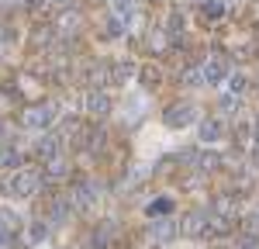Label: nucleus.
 <instances>
[{
	"label": "nucleus",
	"mask_w": 259,
	"mask_h": 249,
	"mask_svg": "<svg viewBox=\"0 0 259 249\" xmlns=\"http://www.w3.org/2000/svg\"><path fill=\"white\" fill-rule=\"evenodd\" d=\"M183 83L187 87H197V83H204V73H200L197 66H190V73H183Z\"/></svg>",
	"instance_id": "a211bd4d"
},
{
	"label": "nucleus",
	"mask_w": 259,
	"mask_h": 249,
	"mask_svg": "<svg viewBox=\"0 0 259 249\" xmlns=\"http://www.w3.org/2000/svg\"><path fill=\"white\" fill-rule=\"evenodd\" d=\"M194 118H197V107H194L190 101H177V104H169V107L162 111V124L173 128V132L187 128V124H194Z\"/></svg>",
	"instance_id": "f257e3e1"
},
{
	"label": "nucleus",
	"mask_w": 259,
	"mask_h": 249,
	"mask_svg": "<svg viewBox=\"0 0 259 249\" xmlns=\"http://www.w3.org/2000/svg\"><path fill=\"white\" fill-rule=\"evenodd\" d=\"M66 222V204H52V225H62Z\"/></svg>",
	"instance_id": "412c9836"
},
{
	"label": "nucleus",
	"mask_w": 259,
	"mask_h": 249,
	"mask_svg": "<svg viewBox=\"0 0 259 249\" xmlns=\"http://www.w3.org/2000/svg\"><path fill=\"white\" fill-rule=\"evenodd\" d=\"M235 249H259V235H245Z\"/></svg>",
	"instance_id": "5701e85b"
},
{
	"label": "nucleus",
	"mask_w": 259,
	"mask_h": 249,
	"mask_svg": "<svg viewBox=\"0 0 259 249\" xmlns=\"http://www.w3.org/2000/svg\"><path fill=\"white\" fill-rule=\"evenodd\" d=\"M38 152L45 156V159L59 156V139H52V135H49V139H41V142H38Z\"/></svg>",
	"instance_id": "4468645a"
},
{
	"label": "nucleus",
	"mask_w": 259,
	"mask_h": 249,
	"mask_svg": "<svg viewBox=\"0 0 259 249\" xmlns=\"http://www.w3.org/2000/svg\"><path fill=\"white\" fill-rule=\"evenodd\" d=\"M38 187H41V173H38V170H31V166H28V170L21 166L18 173L11 177L7 190L18 194V197H31V194H38Z\"/></svg>",
	"instance_id": "f03ea898"
},
{
	"label": "nucleus",
	"mask_w": 259,
	"mask_h": 249,
	"mask_svg": "<svg viewBox=\"0 0 259 249\" xmlns=\"http://www.w3.org/2000/svg\"><path fill=\"white\" fill-rule=\"evenodd\" d=\"M242 90H245V76H242V73H235V76H232V94L239 97Z\"/></svg>",
	"instance_id": "4be33fe9"
},
{
	"label": "nucleus",
	"mask_w": 259,
	"mask_h": 249,
	"mask_svg": "<svg viewBox=\"0 0 259 249\" xmlns=\"http://www.w3.org/2000/svg\"><path fill=\"white\" fill-rule=\"evenodd\" d=\"M45 232H49L45 225H35V228H31V242H41V239H45Z\"/></svg>",
	"instance_id": "b1692460"
},
{
	"label": "nucleus",
	"mask_w": 259,
	"mask_h": 249,
	"mask_svg": "<svg viewBox=\"0 0 259 249\" xmlns=\"http://www.w3.org/2000/svg\"><path fill=\"white\" fill-rule=\"evenodd\" d=\"M24 4H28L31 11H38V7H45V0H24Z\"/></svg>",
	"instance_id": "a878e982"
},
{
	"label": "nucleus",
	"mask_w": 259,
	"mask_h": 249,
	"mask_svg": "<svg viewBox=\"0 0 259 249\" xmlns=\"http://www.w3.org/2000/svg\"><path fill=\"white\" fill-rule=\"evenodd\" d=\"M180 232L190 235V239H204V232H207V211H187L183 222H180Z\"/></svg>",
	"instance_id": "20e7f679"
},
{
	"label": "nucleus",
	"mask_w": 259,
	"mask_h": 249,
	"mask_svg": "<svg viewBox=\"0 0 259 249\" xmlns=\"http://www.w3.org/2000/svg\"><path fill=\"white\" fill-rule=\"evenodd\" d=\"M152 4H166V0H152Z\"/></svg>",
	"instance_id": "c85d7f7f"
},
{
	"label": "nucleus",
	"mask_w": 259,
	"mask_h": 249,
	"mask_svg": "<svg viewBox=\"0 0 259 249\" xmlns=\"http://www.w3.org/2000/svg\"><path fill=\"white\" fill-rule=\"evenodd\" d=\"M228 59L225 56H211L207 59V66H204V83H221V80H228Z\"/></svg>",
	"instance_id": "39448f33"
},
{
	"label": "nucleus",
	"mask_w": 259,
	"mask_h": 249,
	"mask_svg": "<svg viewBox=\"0 0 259 249\" xmlns=\"http://www.w3.org/2000/svg\"><path fill=\"white\" fill-rule=\"evenodd\" d=\"M197 135H200V142H218L221 135H225V124L218 118H207V121H200Z\"/></svg>",
	"instance_id": "0eeeda50"
},
{
	"label": "nucleus",
	"mask_w": 259,
	"mask_h": 249,
	"mask_svg": "<svg viewBox=\"0 0 259 249\" xmlns=\"http://www.w3.org/2000/svg\"><path fill=\"white\" fill-rule=\"evenodd\" d=\"M21 121H24V128H49V124L56 121V107H52V104H28V107H24V114H21Z\"/></svg>",
	"instance_id": "7ed1b4c3"
},
{
	"label": "nucleus",
	"mask_w": 259,
	"mask_h": 249,
	"mask_svg": "<svg viewBox=\"0 0 259 249\" xmlns=\"http://www.w3.org/2000/svg\"><path fill=\"white\" fill-rule=\"evenodd\" d=\"M218 107H221V114H232V111H239V97L235 94H221Z\"/></svg>",
	"instance_id": "2eb2a0df"
},
{
	"label": "nucleus",
	"mask_w": 259,
	"mask_h": 249,
	"mask_svg": "<svg viewBox=\"0 0 259 249\" xmlns=\"http://www.w3.org/2000/svg\"><path fill=\"white\" fill-rule=\"evenodd\" d=\"M197 166H200V170H207V173H211V170H218V166H221V152H214V149L197 152Z\"/></svg>",
	"instance_id": "f8f14e48"
},
{
	"label": "nucleus",
	"mask_w": 259,
	"mask_h": 249,
	"mask_svg": "<svg viewBox=\"0 0 259 249\" xmlns=\"http://www.w3.org/2000/svg\"><path fill=\"white\" fill-rule=\"evenodd\" d=\"M107 31H111L114 38H118V35H124V21H121L118 14H114V18H107Z\"/></svg>",
	"instance_id": "6ab92c4d"
},
{
	"label": "nucleus",
	"mask_w": 259,
	"mask_h": 249,
	"mask_svg": "<svg viewBox=\"0 0 259 249\" xmlns=\"http://www.w3.org/2000/svg\"><path fill=\"white\" fill-rule=\"evenodd\" d=\"M152 239H156V242H173V239H177V225H173L169 218H159V222L152 225Z\"/></svg>",
	"instance_id": "6e6552de"
},
{
	"label": "nucleus",
	"mask_w": 259,
	"mask_h": 249,
	"mask_svg": "<svg viewBox=\"0 0 259 249\" xmlns=\"http://www.w3.org/2000/svg\"><path fill=\"white\" fill-rule=\"evenodd\" d=\"M87 107H90L94 114H107V111H111V97H107L104 90H97V94H90V101H87Z\"/></svg>",
	"instance_id": "9d476101"
},
{
	"label": "nucleus",
	"mask_w": 259,
	"mask_h": 249,
	"mask_svg": "<svg viewBox=\"0 0 259 249\" xmlns=\"http://www.w3.org/2000/svg\"><path fill=\"white\" fill-rule=\"evenodd\" d=\"M132 73H135V69H132V62H121V66H118V73H114V80L124 83L128 76H132Z\"/></svg>",
	"instance_id": "aec40b11"
},
{
	"label": "nucleus",
	"mask_w": 259,
	"mask_h": 249,
	"mask_svg": "<svg viewBox=\"0 0 259 249\" xmlns=\"http://www.w3.org/2000/svg\"><path fill=\"white\" fill-rule=\"evenodd\" d=\"M21 4H24V0H0V11H14Z\"/></svg>",
	"instance_id": "393cba45"
},
{
	"label": "nucleus",
	"mask_w": 259,
	"mask_h": 249,
	"mask_svg": "<svg viewBox=\"0 0 259 249\" xmlns=\"http://www.w3.org/2000/svg\"><path fill=\"white\" fill-rule=\"evenodd\" d=\"M197 4H204V0H197Z\"/></svg>",
	"instance_id": "c756f323"
},
{
	"label": "nucleus",
	"mask_w": 259,
	"mask_h": 249,
	"mask_svg": "<svg viewBox=\"0 0 259 249\" xmlns=\"http://www.w3.org/2000/svg\"><path fill=\"white\" fill-rule=\"evenodd\" d=\"M0 166H4V170L21 166V152H18V149H11V145H4V149H0Z\"/></svg>",
	"instance_id": "ddd939ff"
},
{
	"label": "nucleus",
	"mask_w": 259,
	"mask_h": 249,
	"mask_svg": "<svg viewBox=\"0 0 259 249\" xmlns=\"http://www.w3.org/2000/svg\"><path fill=\"white\" fill-rule=\"evenodd\" d=\"M169 211H173V197H156V201H149V208H145L149 218H169Z\"/></svg>",
	"instance_id": "1a4fd4ad"
},
{
	"label": "nucleus",
	"mask_w": 259,
	"mask_h": 249,
	"mask_svg": "<svg viewBox=\"0 0 259 249\" xmlns=\"http://www.w3.org/2000/svg\"><path fill=\"white\" fill-rule=\"evenodd\" d=\"M111 11H114V14L128 24V21L135 18V0H111Z\"/></svg>",
	"instance_id": "9b49d317"
},
{
	"label": "nucleus",
	"mask_w": 259,
	"mask_h": 249,
	"mask_svg": "<svg viewBox=\"0 0 259 249\" xmlns=\"http://www.w3.org/2000/svg\"><path fill=\"white\" fill-rule=\"evenodd\" d=\"M139 76L145 80V87H156L159 83V69L156 66H145V69H139Z\"/></svg>",
	"instance_id": "f3484780"
},
{
	"label": "nucleus",
	"mask_w": 259,
	"mask_h": 249,
	"mask_svg": "<svg viewBox=\"0 0 259 249\" xmlns=\"http://www.w3.org/2000/svg\"><path fill=\"white\" fill-rule=\"evenodd\" d=\"M256 159H259V139H256Z\"/></svg>",
	"instance_id": "bb28decb"
},
{
	"label": "nucleus",
	"mask_w": 259,
	"mask_h": 249,
	"mask_svg": "<svg viewBox=\"0 0 259 249\" xmlns=\"http://www.w3.org/2000/svg\"><path fill=\"white\" fill-rule=\"evenodd\" d=\"M73 204L83 208V211L97 204V187H94V180H83V184L73 187Z\"/></svg>",
	"instance_id": "423d86ee"
},
{
	"label": "nucleus",
	"mask_w": 259,
	"mask_h": 249,
	"mask_svg": "<svg viewBox=\"0 0 259 249\" xmlns=\"http://www.w3.org/2000/svg\"><path fill=\"white\" fill-rule=\"evenodd\" d=\"M52 4H69V0H52Z\"/></svg>",
	"instance_id": "cd10ccee"
},
{
	"label": "nucleus",
	"mask_w": 259,
	"mask_h": 249,
	"mask_svg": "<svg viewBox=\"0 0 259 249\" xmlns=\"http://www.w3.org/2000/svg\"><path fill=\"white\" fill-rule=\"evenodd\" d=\"M204 11H207V18H221L225 14V0H204Z\"/></svg>",
	"instance_id": "dca6fc26"
}]
</instances>
